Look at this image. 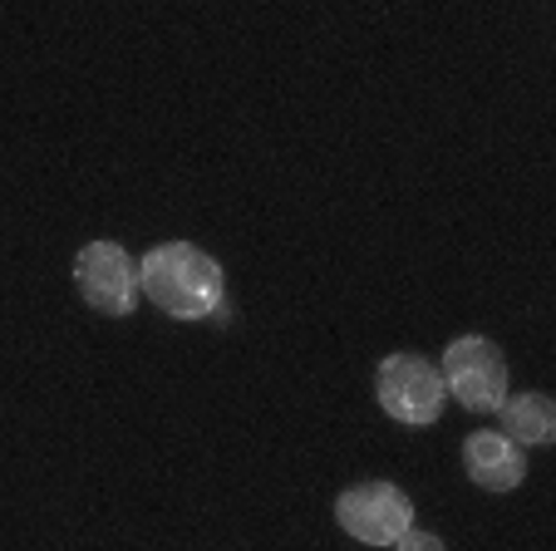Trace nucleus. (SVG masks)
<instances>
[{"instance_id": "f257e3e1", "label": "nucleus", "mask_w": 556, "mask_h": 551, "mask_svg": "<svg viewBox=\"0 0 556 551\" xmlns=\"http://www.w3.org/2000/svg\"><path fill=\"white\" fill-rule=\"evenodd\" d=\"M138 286L168 321H227V271L192 241H157L138 256Z\"/></svg>"}, {"instance_id": "f03ea898", "label": "nucleus", "mask_w": 556, "mask_h": 551, "mask_svg": "<svg viewBox=\"0 0 556 551\" xmlns=\"http://www.w3.org/2000/svg\"><path fill=\"white\" fill-rule=\"evenodd\" d=\"M375 399L394 424L429 428L443 418L448 389H443V375L433 360H424V354H414V350H394V354H384L375 370Z\"/></svg>"}, {"instance_id": "7ed1b4c3", "label": "nucleus", "mask_w": 556, "mask_h": 551, "mask_svg": "<svg viewBox=\"0 0 556 551\" xmlns=\"http://www.w3.org/2000/svg\"><path fill=\"white\" fill-rule=\"evenodd\" d=\"M439 375H443L448 399H458L472 414H497L507 399V360L488 335H458L443 350Z\"/></svg>"}, {"instance_id": "20e7f679", "label": "nucleus", "mask_w": 556, "mask_h": 551, "mask_svg": "<svg viewBox=\"0 0 556 551\" xmlns=\"http://www.w3.org/2000/svg\"><path fill=\"white\" fill-rule=\"evenodd\" d=\"M74 291L85 296L99 315H134L143 301L138 286V256H128L118 241H85V251L74 256Z\"/></svg>"}, {"instance_id": "39448f33", "label": "nucleus", "mask_w": 556, "mask_h": 551, "mask_svg": "<svg viewBox=\"0 0 556 551\" xmlns=\"http://www.w3.org/2000/svg\"><path fill=\"white\" fill-rule=\"evenodd\" d=\"M336 522L365 547H394L414 527V502L394 483H355L336 498Z\"/></svg>"}, {"instance_id": "423d86ee", "label": "nucleus", "mask_w": 556, "mask_h": 551, "mask_svg": "<svg viewBox=\"0 0 556 551\" xmlns=\"http://www.w3.org/2000/svg\"><path fill=\"white\" fill-rule=\"evenodd\" d=\"M463 468H468V478L483 492H513L527 478V453L507 434L478 428V434L463 438Z\"/></svg>"}, {"instance_id": "0eeeda50", "label": "nucleus", "mask_w": 556, "mask_h": 551, "mask_svg": "<svg viewBox=\"0 0 556 551\" xmlns=\"http://www.w3.org/2000/svg\"><path fill=\"white\" fill-rule=\"evenodd\" d=\"M497 418H503V434L513 438V443H552L556 438V404L542 389H527V395H517V399L507 395Z\"/></svg>"}, {"instance_id": "6e6552de", "label": "nucleus", "mask_w": 556, "mask_h": 551, "mask_svg": "<svg viewBox=\"0 0 556 551\" xmlns=\"http://www.w3.org/2000/svg\"><path fill=\"white\" fill-rule=\"evenodd\" d=\"M394 551H448V547H443V537H433V531L409 527L400 541H394Z\"/></svg>"}]
</instances>
